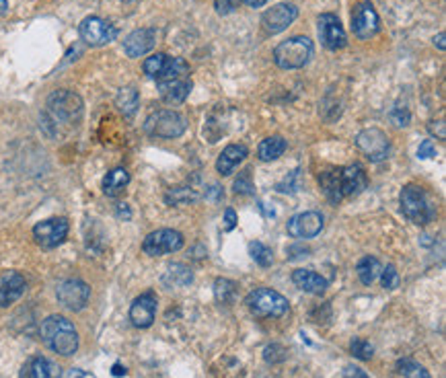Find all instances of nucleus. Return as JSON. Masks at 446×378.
Returning a JSON list of instances; mask_svg holds the SVG:
<instances>
[{
    "label": "nucleus",
    "mask_w": 446,
    "mask_h": 378,
    "mask_svg": "<svg viewBox=\"0 0 446 378\" xmlns=\"http://www.w3.org/2000/svg\"><path fill=\"white\" fill-rule=\"evenodd\" d=\"M39 335H41V341L45 343V347L58 356L68 358V356H75L78 349V333H76L75 325L62 315L47 317L39 327Z\"/></svg>",
    "instance_id": "nucleus-1"
},
{
    "label": "nucleus",
    "mask_w": 446,
    "mask_h": 378,
    "mask_svg": "<svg viewBox=\"0 0 446 378\" xmlns=\"http://www.w3.org/2000/svg\"><path fill=\"white\" fill-rule=\"evenodd\" d=\"M45 107H47L50 121L56 123V126L58 123L60 126H76L84 114V103H82L80 95H76L75 91H66V89L54 91L47 97Z\"/></svg>",
    "instance_id": "nucleus-2"
},
{
    "label": "nucleus",
    "mask_w": 446,
    "mask_h": 378,
    "mask_svg": "<svg viewBox=\"0 0 446 378\" xmlns=\"http://www.w3.org/2000/svg\"><path fill=\"white\" fill-rule=\"evenodd\" d=\"M315 54V45L313 41L304 36H297V38L280 41L274 50V62L278 68L282 70H298L304 68L311 58Z\"/></svg>",
    "instance_id": "nucleus-3"
},
{
    "label": "nucleus",
    "mask_w": 446,
    "mask_h": 378,
    "mask_svg": "<svg viewBox=\"0 0 446 378\" xmlns=\"http://www.w3.org/2000/svg\"><path fill=\"white\" fill-rule=\"evenodd\" d=\"M401 212L408 218L409 222L417 225V227H426L428 222L434 220L436 216V208L432 206L428 193L419 186L409 183L401 189Z\"/></svg>",
    "instance_id": "nucleus-4"
},
{
    "label": "nucleus",
    "mask_w": 446,
    "mask_h": 378,
    "mask_svg": "<svg viewBox=\"0 0 446 378\" xmlns=\"http://www.w3.org/2000/svg\"><path fill=\"white\" fill-rule=\"evenodd\" d=\"M187 130L186 115H181L175 109H158L144 119V132L150 138H165V140H173L184 136Z\"/></svg>",
    "instance_id": "nucleus-5"
},
{
    "label": "nucleus",
    "mask_w": 446,
    "mask_h": 378,
    "mask_svg": "<svg viewBox=\"0 0 446 378\" xmlns=\"http://www.w3.org/2000/svg\"><path fill=\"white\" fill-rule=\"evenodd\" d=\"M247 308L255 315V317H263V319H280L288 312L290 304L288 301L272 290V288H255L247 294Z\"/></svg>",
    "instance_id": "nucleus-6"
},
{
    "label": "nucleus",
    "mask_w": 446,
    "mask_h": 378,
    "mask_svg": "<svg viewBox=\"0 0 446 378\" xmlns=\"http://www.w3.org/2000/svg\"><path fill=\"white\" fill-rule=\"evenodd\" d=\"M186 245V239L179 230L173 228H158L154 232H150L149 236L142 243V251L150 257H161V255H169L179 251Z\"/></svg>",
    "instance_id": "nucleus-7"
},
{
    "label": "nucleus",
    "mask_w": 446,
    "mask_h": 378,
    "mask_svg": "<svg viewBox=\"0 0 446 378\" xmlns=\"http://www.w3.org/2000/svg\"><path fill=\"white\" fill-rule=\"evenodd\" d=\"M78 33L82 43L91 45V47H101L112 43L117 38V29L113 27L110 21L101 19V17H87L82 19V23L78 25Z\"/></svg>",
    "instance_id": "nucleus-8"
},
{
    "label": "nucleus",
    "mask_w": 446,
    "mask_h": 378,
    "mask_svg": "<svg viewBox=\"0 0 446 378\" xmlns=\"http://www.w3.org/2000/svg\"><path fill=\"white\" fill-rule=\"evenodd\" d=\"M356 146L362 151V154L371 160V162H380L389 156L391 151V142L389 136L378 130V128H366L356 136Z\"/></svg>",
    "instance_id": "nucleus-9"
},
{
    "label": "nucleus",
    "mask_w": 446,
    "mask_h": 378,
    "mask_svg": "<svg viewBox=\"0 0 446 378\" xmlns=\"http://www.w3.org/2000/svg\"><path fill=\"white\" fill-rule=\"evenodd\" d=\"M56 296H58V303L62 304L64 308L78 312L89 303L91 288H89L87 282H82L78 278H70V280H64V282L58 284Z\"/></svg>",
    "instance_id": "nucleus-10"
},
{
    "label": "nucleus",
    "mask_w": 446,
    "mask_h": 378,
    "mask_svg": "<svg viewBox=\"0 0 446 378\" xmlns=\"http://www.w3.org/2000/svg\"><path fill=\"white\" fill-rule=\"evenodd\" d=\"M70 225L66 218H50L34 227V239L41 249H56L68 236Z\"/></svg>",
    "instance_id": "nucleus-11"
},
{
    "label": "nucleus",
    "mask_w": 446,
    "mask_h": 378,
    "mask_svg": "<svg viewBox=\"0 0 446 378\" xmlns=\"http://www.w3.org/2000/svg\"><path fill=\"white\" fill-rule=\"evenodd\" d=\"M298 17V8L297 4H290V2H282V4H276L272 8H267L261 17V25L267 33L276 36V33H282L286 31Z\"/></svg>",
    "instance_id": "nucleus-12"
},
{
    "label": "nucleus",
    "mask_w": 446,
    "mask_h": 378,
    "mask_svg": "<svg viewBox=\"0 0 446 378\" xmlns=\"http://www.w3.org/2000/svg\"><path fill=\"white\" fill-rule=\"evenodd\" d=\"M319 39L321 43L332 50V52H337L341 47H345L348 43V36H345V29L339 21V17L334 15V13H323L319 15Z\"/></svg>",
    "instance_id": "nucleus-13"
},
{
    "label": "nucleus",
    "mask_w": 446,
    "mask_h": 378,
    "mask_svg": "<svg viewBox=\"0 0 446 378\" xmlns=\"http://www.w3.org/2000/svg\"><path fill=\"white\" fill-rule=\"evenodd\" d=\"M380 29V17L371 2H362L356 6L352 15V31L358 39H371Z\"/></svg>",
    "instance_id": "nucleus-14"
},
{
    "label": "nucleus",
    "mask_w": 446,
    "mask_h": 378,
    "mask_svg": "<svg viewBox=\"0 0 446 378\" xmlns=\"http://www.w3.org/2000/svg\"><path fill=\"white\" fill-rule=\"evenodd\" d=\"M325 225V218L321 212L309 210L292 216L286 225V230L292 239H315Z\"/></svg>",
    "instance_id": "nucleus-15"
},
{
    "label": "nucleus",
    "mask_w": 446,
    "mask_h": 378,
    "mask_svg": "<svg viewBox=\"0 0 446 378\" xmlns=\"http://www.w3.org/2000/svg\"><path fill=\"white\" fill-rule=\"evenodd\" d=\"M337 186L341 197H356L360 195L366 186V171L360 165H350V167H339L337 169Z\"/></svg>",
    "instance_id": "nucleus-16"
},
{
    "label": "nucleus",
    "mask_w": 446,
    "mask_h": 378,
    "mask_svg": "<svg viewBox=\"0 0 446 378\" xmlns=\"http://www.w3.org/2000/svg\"><path fill=\"white\" fill-rule=\"evenodd\" d=\"M156 43V29L154 27H142L134 29L128 38L124 39V52L128 58H142L147 56Z\"/></svg>",
    "instance_id": "nucleus-17"
},
{
    "label": "nucleus",
    "mask_w": 446,
    "mask_h": 378,
    "mask_svg": "<svg viewBox=\"0 0 446 378\" xmlns=\"http://www.w3.org/2000/svg\"><path fill=\"white\" fill-rule=\"evenodd\" d=\"M156 317V296L152 292L140 294L130 306V321L138 329H149Z\"/></svg>",
    "instance_id": "nucleus-18"
},
{
    "label": "nucleus",
    "mask_w": 446,
    "mask_h": 378,
    "mask_svg": "<svg viewBox=\"0 0 446 378\" xmlns=\"http://www.w3.org/2000/svg\"><path fill=\"white\" fill-rule=\"evenodd\" d=\"M27 282L19 271H2L0 273V306L6 308L17 303L25 294Z\"/></svg>",
    "instance_id": "nucleus-19"
},
{
    "label": "nucleus",
    "mask_w": 446,
    "mask_h": 378,
    "mask_svg": "<svg viewBox=\"0 0 446 378\" xmlns=\"http://www.w3.org/2000/svg\"><path fill=\"white\" fill-rule=\"evenodd\" d=\"M158 95L169 105L184 103L191 93V80L189 78H173V80H156Z\"/></svg>",
    "instance_id": "nucleus-20"
},
{
    "label": "nucleus",
    "mask_w": 446,
    "mask_h": 378,
    "mask_svg": "<svg viewBox=\"0 0 446 378\" xmlns=\"http://www.w3.org/2000/svg\"><path fill=\"white\" fill-rule=\"evenodd\" d=\"M247 154H249V151H247L245 144H228L216 160V171L223 177H228L247 158Z\"/></svg>",
    "instance_id": "nucleus-21"
},
{
    "label": "nucleus",
    "mask_w": 446,
    "mask_h": 378,
    "mask_svg": "<svg viewBox=\"0 0 446 378\" xmlns=\"http://www.w3.org/2000/svg\"><path fill=\"white\" fill-rule=\"evenodd\" d=\"M292 282H295L298 290L309 292V294H317V296L327 290V280L313 269H297L292 273Z\"/></svg>",
    "instance_id": "nucleus-22"
},
{
    "label": "nucleus",
    "mask_w": 446,
    "mask_h": 378,
    "mask_svg": "<svg viewBox=\"0 0 446 378\" xmlns=\"http://www.w3.org/2000/svg\"><path fill=\"white\" fill-rule=\"evenodd\" d=\"M191 282H193V271L186 264L167 265L163 273V284L167 288H186Z\"/></svg>",
    "instance_id": "nucleus-23"
},
{
    "label": "nucleus",
    "mask_w": 446,
    "mask_h": 378,
    "mask_svg": "<svg viewBox=\"0 0 446 378\" xmlns=\"http://www.w3.org/2000/svg\"><path fill=\"white\" fill-rule=\"evenodd\" d=\"M23 378H60V368L47 358L38 356L23 368Z\"/></svg>",
    "instance_id": "nucleus-24"
},
{
    "label": "nucleus",
    "mask_w": 446,
    "mask_h": 378,
    "mask_svg": "<svg viewBox=\"0 0 446 378\" xmlns=\"http://www.w3.org/2000/svg\"><path fill=\"white\" fill-rule=\"evenodd\" d=\"M288 149V142L282 136H269L265 140H261L258 146V156L263 162H272L276 158H280Z\"/></svg>",
    "instance_id": "nucleus-25"
},
{
    "label": "nucleus",
    "mask_w": 446,
    "mask_h": 378,
    "mask_svg": "<svg viewBox=\"0 0 446 378\" xmlns=\"http://www.w3.org/2000/svg\"><path fill=\"white\" fill-rule=\"evenodd\" d=\"M138 105H140V95H138V91L134 86H124V89L117 91V95H115V107L126 115V117H132V115L136 114Z\"/></svg>",
    "instance_id": "nucleus-26"
},
{
    "label": "nucleus",
    "mask_w": 446,
    "mask_h": 378,
    "mask_svg": "<svg viewBox=\"0 0 446 378\" xmlns=\"http://www.w3.org/2000/svg\"><path fill=\"white\" fill-rule=\"evenodd\" d=\"M130 183V173L124 169V167H117V169H112L105 179H103V193L110 195V197H115L117 193H121L124 188Z\"/></svg>",
    "instance_id": "nucleus-27"
},
{
    "label": "nucleus",
    "mask_w": 446,
    "mask_h": 378,
    "mask_svg": "<svg viewBox=\"0 0 446 378\" xmlns=\"http://www.w3.org/2000/svg\"><path fill=\"white\" fill-rule=\"evenodd\" d=\"M380 271H382L380 262H378L376 257H371V255L362 257V259L358 262V265H356V273H358V278H360V282H362L364 286H371L372 282H376L378 275H380Z\"/></svg>",
    "instance_id": "nucleus-28"
},
{
    "label": "nucleus",
    "mask_w": 446,
    "mask_h": 378,
    "mask_svg": "<svg viewBox=\"0 0 446 378\" xmlns=\"http://www.w3.org/2000/svg\"><path fill=\"white\" fill-rule=\"evenodd\" d=\"M319 186L323 189L325 197H327L332 204H335V206L343 199L341 193H339V186H337V169H329V171L321 173V175H319Z\"/></svg>",
    "instance_id": "nucleus-29"
},
{
    "label": "nucleus",
    "mask_w": 446,
    "mask_h": 378,
    "mask_svg": "<svg viewBox=\"0 0 446 378\" xmlns=\"http://www.w3.org/2000/svg\"><path fill=\"white\" fill-rule=\"evenodd\" d=\"M237 294H239L237 282H232L228 278H218L214 282V296L221 304H232L237 301Z\"/></svg>",
    "instance_id": "nucleus-30"
},
{
    "label": "nucleus",
    "mask_w": 446,
    "mask_h": 378,
    "mask_svg": "<svg viewBox=\"0 0 446 378\" xmlns=\"http://www.w3.org/2000/svg\"><path fill=\"white\" fill-rule=\"evenodd\" d=\"M198 199V191L193 188H173L165 193V202L171 206H184Z\"/></svg>",
    "instance_id": "nucleus-31"
},
{
    "label": "nucleus",
    "mask_w": 446,
    "mask_h": 378,
    "mask_svg": "<svg viewBox=\"0 0 446 378\" xmlns=\"http://www.w3.org/2000/svg\"><path fill=\"white\" fill-rule=\"evenodd\" d=\"M397 372L403 378H432L430 372L419 362H415L411 358H403V360L397 362Z\"/></svg>",
    "instance_id": "nucleus-32"
},
{
    "label": "nucleus",
    "mask_w": 446,
    "mask_h": 378,
    "mask_svg": "<svg viewBox=\"0 0 446 378\" xmlns=\"http://www.w3.org/2000/svg\"><path fill=\"white\" fill-rule=\"evenodd\" d=\"M167 60H169V56H167V54H161V52L149 56V58L144 60V64H142L144 75L156 80L158 76L163 75V70H165V66H167Z\"/></svg>",
    "instance_id": "nucleus-33"
},
{
    "label": "nucleus",
    "mask_w": 446,
    "mask_h": 378,
    "mask_svg": "<svg viewBox=\"0 0 446 378\" xmlns=\"http://www.w3.org/2000/svg\"><path fill=\"white\" fill-rule=\"evenodd\" d=\"M249 255H251V259L258 265H261V267H269V265L274 264V253H272V249H269L267 245L260 243V241L249 243Z\"/></svg>",
    "instance_id": "nucleus-34"
},
{
    "label": "nucleus",
    "mask_w": 446,
    "mask_h": 378,
    "mask_svg": "<svg viewBox=\"0 0 446 378\" xmlns=\"http://www.w3.org/2000/svg\"><path fill=\"white\" fill-rule=\"evenodd\" d=\"M350 349H352V354L358 360H371L372 356H374V345H372L371 341L362 340V338H354L352 343H350Z\"/></svg>",
    "instance_id": "nucleus-35"
},
{
    "label": "nucleus",
    "mask_w": 446,
    "mask_h": 378,
    "mask_svg": "<svg viewBox=\"0 0 446 378\" xmlns=\"http://www.w3.org/2000/svg\"><path fill=\"white\" fill-rule=\"evenodd\" d=\"M286 349L280 345V343H269V345H265V349H263V360L267 362V364H278V362H284L286 360Z\"/></svg>",
    "instance_id": "nucleus-36"
},
{
    "label": "nucleus",
    "mask_w": 446,
    "mask_h": 378,
    "mask_svg": "<svg viewBox=\"0 0 446 378\" xmlns=\"http://www.w3.org/2000/svg\"><path fill=\"white\" fill-rule=\"evenodd\" d=\"M380 280H382V288H387V290H395L399 286V282H401L399 271L395 269V265H387L380 271Z\"/></svg>",
    "instance_id": "nucleus-37"
},
{
    "label": "nucleus",
    "mask_w": 446,
    "mask_h": 378,
    "mask_svg": "<svg viewBox=\"0 0 446 378\" xmlns=\"http://www.w3.org/2000/svg\"><path fill=\"white\" fill-rule=\"evenodd\" d=\"M389 117H391V121H393L397 128H408L409 119H411V115H409L406 105H403V107H401V105H395V107L391 109V115H389Z\"/></svg>",
    "instance_id": "nucleus-38"
},
{
    "label": "nucleus",
    "mask_w": 446,
    "mask_h": 378,
    "mask_svg": "<svg viewBox=\"0 0 446 378\" xmlns=\"http://www.w3.org/2000/svg\"><path fill=\"white\" fill-rule=\"evenodd\" d=\"M243 0H214V8H216V13L218 15H232L237 8H239V4H241Z\"/></svg>",
    "instance_id": "nucleus-39"
},
{
    "label": "nucleus",
    "mask_w": 446,
    "mask_h": 378,
    "mask_svg": "<svg viewBox=\"0 0 446 378\" xmlns=\"http://www.w3.org/2000/svg\"><path fill=\"white\" fill-rule=\"evenodd\" d=\"M235 191H237V193H245V195L253 193V183H251L249 171H245V173L239 175V179L235 181Z\"/></svg>",
    "instance_id": "nucleus-40"
},
{
    "label": "nucleus",
    "mask_w": 446,
    "mask_h": 378,
    "mask_svg": "<svg viewBox=\"0 0 446 378\" xmlns=\"http://www.w3.org/2000/svg\"><path fill=\"white\" fill-rule=\"evenodd\" d=\"M428 130H430V134L432 136H436L438 140H446V123L443 119H438V121H430L428 123Z\"/></svg>",
    "instance_id": "nucleus-41"
},
{
    "label": "nucleus",
    "mask_w": 446,
    "mask_h": 378,
    "mask_svg": "<svg viewBox=\"0 0 446 378\" xmlns=\"http://www.w3.org/2000/svg\"><path fill=\"white\" fill-rule=\"evenodd\" d=\"M419 158H436V146L432 144V140H424L417 149Z\"/></svg>",
    "instance_id": "nucleus-42"
},
{
    "label": "nucleus",
    "mask_w": 446,
    "mask_h": 378,
    "mask_svg": "<svg viewBox=\"0 0 446 378\" xmlns=\"http://www.w3.org/2000/svg\"><path fill=\"white\" fill-rule=\"evenodd\" d=\"M343 378H371L362 368H358V366H345V370H343Z\"/></svg>",
    "instance_id": "nucleus-43"
},
{
    "label": "nucleus",
    "mask_w": 446,
    "mask_h": 378,
    "mask_svg": "<svg viewBox=\"0 0 446 378\" xmlns=\"http://www.w3.org/2000/svg\"><path fill=\"white\" fill-rule=\"evenodd\" d=\"M235 227H237V212L232 208H228L224 212V230H232Z\"/></svg>",
    "instance_id": "nucleus-44"
},
{
    "label": "nucleus",
    "mask_w": 446,
    "mask_h": 378,
    "mask_svg": "<svg viewBox=\"0 0 446 378\" xmlns=\"http://www.w3.org/2000/svg\"><path fill=\"white\" fill-rule=\"evenodd\" d=\"M117 216H119V218H126V220L132 216L130 210H128V204H119V206H117Z\"/></svg>",
    "instance_id": "nucleus-45"
},
{
    "label": "nucleus",
    "mask_w": 446,
    "mask_h": 378,
    "mask_svg": "<svg viewBox=\"0 0 446 378\" xmlns=\"http://www.w3.org/2000/svg\"><path fill=\"white\" fill-rule=\"evenodd\" d=\"M247 6H251V8H261L263 4H267L269 0H243Z\"/></svg>",
    "instance_id": "nucleus-46"
},
{
    "label": "nucleus",
    "mask_w": 446,
    "mask_h": 378,
    "mask_svg": "<svg viewBox=\"0 0 446 378\" xmlns=\"http://www.w3.org/2000/svg\"><path fill=\"white\" fill-rule=\"evenodd\" d=\"M223 195V189L218 188V186H212L210 188V195H208V199H218Z\"/></svg>",
    "instance_id": "nucleus-47"
},
{
    "label": "nucleus",
    "mask_w": 446,
    "mask_h": 378,
    "mask_svg": "<svg viewBox=\"0 0 446 378\" xmlns=\"http://www.w3.org/2000/svg\"><path fill=\"white\" fill-rule=\"evenodd\" d=\"M434 45L438 47V50H443L445 52V47H446V43H445V33H438L436 38H434Z\"/></svg>",
    "instance_id": "nucleus-48"
},
{
    "label": "nucleus",
    "mask_w": 446,
    "mask_h": 378,
    "mask_svg": "<svg viewBox=\"0 0 446 378\" xmlns=\"http://www.w3.org/2000/svg\"><path fill=\"white\" fill-rule=\"evenodd\" d=\"M112 375L113 377H124V375H126V368H121L119 364H115V366H113Z\"/></svg>",
    "instance_id": "nucleus-49"
},
{
    "label": "nucleus",
    "mask_w": 446,
    "mask_h": 378,
    "mask_svg": "<svg viewBox=\"0 0 446 378\" xmlns=\"http://www.w3.org/2000/svg\"><path fill=\"white\" fill-rule=\"evenodd\" d=\"M8 10V0H0V17Z\"/></svg>",
    "instance_id": "nucleus-50"
}]
</instances>
